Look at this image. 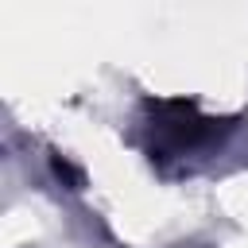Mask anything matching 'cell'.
<instances>
[{
    "label": "cell",
    "instance_id": "1",
    "mask_svg": "<svg viewBox=\"0 0 248 248\" xmlns=\"http://www.w3.org/2000/svg\"><path fill=\"white\" fill-rule=\"evenodd\" d=\"M155 112H159V136H167L170 147H190L213 132V120L198 116L194 101H159Z\"/></svg>",
    "mask_w": 248,
    "mask_h": 248
}]
</instances>
